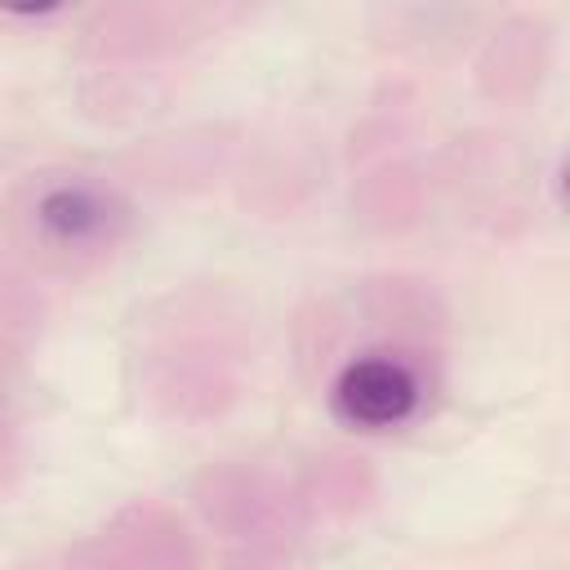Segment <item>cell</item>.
<instances>
[{
    "mask_svg": "<svg viewBox=\"0 0 570 570\" xmlns=\"http://www.w3.org/2000/svg\"><path fill=\"white\" fill-rule=\"evenodd\" d=\"M289 352L338 432L392 441L432 423L450 392L454 312L436 276L370 267L303 294Z\"/></svg>",
    "mask_w": 570,
    "mask_h": 570,
    "instance_id": "6da1fadb",
    "label": "cell"
},
{
    "mask_svg": "<svg viewBox=\"0 0 570 570\" xmlns=\"http://www.w3.org/2000/svg\"><path fill=\"white\" fill-rule=\"evenodd\" d=\"M263 356L258 303L227 276L147 294L125 325V387L165 428H214L245 405Z\"/></svg>",
    "mask_w": 570,
    "mask_h": 570,
    "instance_id": "7a4b0ae2",
    "label": "cell"
},
{
    "mask_svg": "<svg viewBox=\"0 0 570 570\" xmlns=\"http://www.w3.org/2000/svg\"><path fill=\"white\" fill-rule=\"evenodd\" d=\"M138 232V191L102 165L45 160L0 196V245L45 285H85L111 272Z\"/></svg>",
    "mask_w": 570,
    "mask_h": 570,
    "instance_id": "3957f363",
    "label": "cell"
},
{
    "mask_svg": "<svg viewBox=\"0 0 570 570\" xmlns=\"http://www.w3.org/2000/svg\"><path fill=\"white\" fill-rule=\"evenodd\" d=\"M191 508L209 534L240 548V561H281L316 525L298 476L263 459L205 463L191 481Z\"/></svg>",
    "mask_w": 570,
    "mask_h": 570,
    "instance_id": "277c9868",
    "label": "cell"
},
{
    "mask_svg": "<svg viewBox=\"0 0 570 570\" xmlns=\"http://www.w3.org/2000/svg\"><path fill=\"white\" fill-rule=\"evenodd\" d=\"M263 0H98L80 22V58L102 67H151L236 31Z\"/></svg>",
    "mask_w": 570,
    "mask_h": 570,
    "instance_id": "5b68a950",
    "label": "cell"
},
{
    "mask_svg": "<svg viewBox=\"0 0 570 570\" xmlns=\"http://www.w3.org/2000/svg\"><path fill=\"white\" fill-rule=\"evenodd\" d=\"M232 196L245 218L294 223L325 196L330 156L321 129L303 120H272L263 129H245V142L232 160Z\"/></svg>",
    "mask_w": 570,
    "mask_h": 570,
    "instance_id": "8992f818",
    "label": "cell"
},
{
    "mask_svg": "<svg viewBox=\"0 0 570 570\" xmlns=\"http://www.w3.org/2000/svg\"><path fill=\"white\" fill-rule=\"evenodd\" d=\"M432 191H441L459 218L499 232L508 218L525 214V156L512 134L499 129H468L450 138L432 160Z\"/></svg>",
    "mask_w": 570,
    "mask_h": 570,
    "instance_id": "52a82bcc",
    "label": "cell"
},
{
    "mask_svg": "<svg viewBox=\"0 0 570 570\" xmlns=\"http://www.w3.org/2000/svg\"><path fill=\"white\" fill-rule=\"evenodd\" d=\"M245 129H249L245 120H191L178 129L147 134L116 156V174L134 191H156L178 200L205 196L218 183H227Z\"/></svg>",
    "mask_w": 570,
    "mask_h": 570,
    "instance_id": "ba28073f",
    "label": "cell"
},
{
    "mask_svg": "<svg viewBox=\"0 0 570 570\" xmlns=\"http://www.w3.org/2000/svg\"><path fill=\"white\" fill-rule=\"evenodd\" d=\"M481 27V0H370L365 40L374 53L410 67L454 62Z\"/></svg>",
    "mask_w": 570,
    "mask_h": 570,
    "instance_id": "9c48e42d",
    "label": "cell"
},
{
    "mask_svg": "<svg viewBox=\"0 0 570 570\" xmlns=\"http://www.w3.org/2000/svg\"><path fill=\"white\" fill-rule=\"evenodd\" d=\"M552 22L543 13H508L494 22L472 58V89L490 107H530L552 71Z\"/></svg>",
    "mask_w": 570,
    "mask_h": 570,
    "instance_id": "30bf717a",
    "label": "cell"
},
{
    "mask_svg": "<svg viewBox=\"0 0 570 570\" xmlns=\"http://www.w3.org/2000/svg\"><path fill=\"white\" fill-rule=\"evenodd\" d=\"M67 561L89 566H196L200 548L187 521L160 499H129L120 503L98 534L80 548H67Z\"/></svg>",
    "mask_w": 570,
    "mask_h": 570,
    "instance_id": "8fae6325",
    "label": "cell"
},
{
    "mask_svg": "<svg viewBox=\"0 0 570 570\" xmlns=\"http://www.w3.org/2000/svg\"><path fill=\"white\" fill-rule=\"evenodd\" d=\"M428 205H432V174L414 156H379L361 165L347 196L352 227L370 240L410 236L428 218Z\"/></svg>",
    "mask_w": 570,
    "mask_h": 570,
    "instance_id": "7c38bea8",
    "label": "cell"
},
{
    "mask_svg": "<svg viewBox=\"0 0 570 570\" xmlns=\"http://www.w3.org/2000/svg\"><path fill=\"white\" fill-rule=\"evenodd\" d=\"M45 321H49L45 281L0 245V374H9L36 352Z\"/></svg>",
    "mask_w": 570,
    "mask_h": 570,
    "instance_id": "4fadbf2b",
    "label": "cell"
},
{
    "mask_svg": "<svg viewBox=\"0 0 570 570\" xmlns=\"http://www.w3.org/2000/svg\"><path fill=\"white\" fill-rule=\"evenodd\" d=\"M294 476H298L303 499H307V508H312L316 521H325V517H330V521H347V517L365 512L370 499H374V490H379L370 459L343 454V450H334V454H312L307 463L294 468Z\"/></svg>",
    "mask_w": 570,
    "mask_h": 570,
    "instance_id": "5bb4252c",
    "label": "cell"
},
{
    "mask_svg": "<svg viewBox=\"0 0 570 570\" xmlns=\"http://www.w3.org/2000/svg\"><path fill=\"white\" fill-rule=\"evenodd\" d=\"M414 116H419V94L410 80H387L374 102L361 111V120L347 129V165H370L379 156H392L410 134H414Z\"/></svg>",
    "mask_w": 570,
    "mask_h": 570,
    "instance_id": "9a60e30c",
    "label": "cell"
},
{
    "mask_svg": "<svg viewBox=\"0 0 570 570\" xmlns=\"http://www.w3.org/2000/svg\"><path fill=\"white\" fill-rule=\"evenodd\" d=\"M22 468H27V423H22V410L13 405L4 374H0V499L18 485Z\"/></svg>",
    "mask_w": 570,
    "mask_h": 570,
    "instance_id": "2e32d148",
    "label": "cell"
},
{
    "mask_svg": "<svg viewBox=\"0 0 570 570\" xmlns=\"http://www.w3.org/2000/svg\"><path fill=\"white\" fill-rule=\"evenodd\" d=\"M98 0H0V27L18 31H45L76 13H89Z\"/></svg>",
    "mask_w": 570,
    "mask_h": 570,
    "instance_id": "e0dca14e",
    "label": "cell"
}]
</instances>
